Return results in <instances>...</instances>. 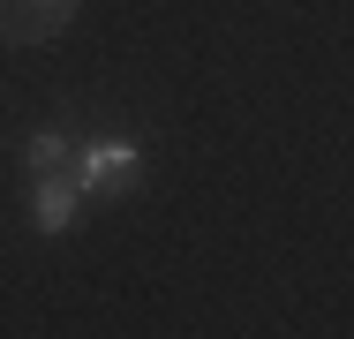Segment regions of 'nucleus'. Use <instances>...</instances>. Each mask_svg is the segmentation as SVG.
Wrapping results in <instances>:
<instances>
[{
  "label": "nucleus",
  "instance_id": "obj_1",
  "mask_svg": "<svg viewBox=\"0 0 354 339\" xmlns=\"http://www.w3.org/2000/svg\"><path fill=\"white\" fill-rule=\"evenodd\" d=\"M75 189L83 196H121V189H136L143 181V143L136 136H83L68 158Z\"/></svg>",
  "mask_w": 354,
  "mask_h": 339
},
{
  "label": "nucleus",
  "instance_id": "obj_2",
  "mask_svg": "<svg viewBox=\"0 0 354 339\" xmlns=\"http://www.w3.org/2000/svg\"><path fill=\"white\" fill-rule=\"evenodd\" d=\"M83 0H0V38L8 46H46L68 30V15Z\"/></svg>",
  "mask_w": 354,
  "mask_h": 339
},
{
  "label": "nucleus",
  "instance_id": "obj_3",
  "mask_svg": "<svg viewBox=\"0 0 354 339\" xmlns=\"http://www.w3.org/2000/svg\"><path fill=\"white\" fill-rule=\"evenodd\" d=\"M83 189H75V174L68 166H53V174H30V226L38 234H68L75 219H83Z\"/></svg>",
  "mask_w": 354,
  "mask_h": 339
},
{
  "label": "nucleus",
  "instance_id": "obj_4",
  "mask_svg": "<svg viewBox=\"0 0 354 339\" xmlns=\"http://www.w3.org/2000/svg\"><path fill=\"white\" fill-rule=\"evenodd\" d=\"M68 158H75L68 129H30L23 136V174H53V166H68Z\"/></svg>",
  "mask_w": 354,
  "mask_h": 339
}]
</instances>
